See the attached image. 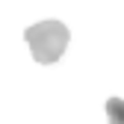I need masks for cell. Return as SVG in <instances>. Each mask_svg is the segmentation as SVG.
I'll return each instance as SVG.
<instances>
[{
  "label": "cell",
  "mask_w": 124,
  "mask_h": 124,
  "mask_svg": "<svg viewBox=\"0 0 124 124\" xmlns=\"http://www.w3.org/2000/svg\"><path fill=\"white\" fill-rule=\"evenodd\" d=\"M24 39L30 44V50H33V59L36 62L53 65V62L65 53L71 33H68V27L62 24V21H39L33 27H27Z\"/></svg>",
  "instance_id": "obj_1"
},
{
  "label": "cell",
  "mask_w": 124,
  "mask_h": 124,
  "mask_svg": "<svg viewBox=\"0 0 124 124\" xmlns=\"http://www.w3.org/2000/svg\"><path fill=\"white\" fill-rule=\"evenodd\" d=\"M106 118H109V124H124V101L121 98L106 101Z\"/></svg>",
  "instance_id": "obj_2"
}]
</instances>
